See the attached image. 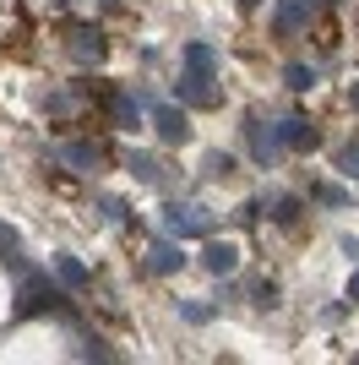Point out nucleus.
Instances as JSON below:
<instances>
[{"instance_id":"5701e85b","label":"nucleus","mask_w":359,"mask_h":365,"mask_svg":"<svg viewBox=\"0 0 359 365\" xmlns=\"http://www.w3.org/2000/svg\"><path fill=\"white\" fill-rule=\"evenodd\" d=\"M348 104H354V109H359V82H354V93H348Z\"/></svg>"},{"instance_id":"dca6fc26","label":"nucleus","mask_w":359,"mask_h":365,"mask_svg":"<svg viewBox=\"0 0 359 365\" xmlns=\"http://www.w3.org/2000/svg\"><path fill=\"white\" fill-rule=\"evenodd\" d=\"M267 207H272V218H283V224L299 213V202H294V197H283V191H272V197H267Z\"/></svg>"},{"instance_id":"aec40b11","label":"nucleus","mask_w":359,"mask_h":365,"mask_svg":"<svg viewBox=\"0 0 359 365\" xmlns=\"http://www.w3.org/2000/svg\"><path fill=\"white\" fill-rule=\"evenodd\" d=\"M229 169H234V164H229V153H212V158H207V175H229Z\"/></svg>"},{"instance_id":"a211bd4d","label":"nucleus","mask_w":359,"mask_h":365,"mask_svg":"<svg viewBox=\"0 0 359 365\" xmlns=\"http://www.w3.org/2000/svg\"><path fill=\"white\" fill-rule=\"evenodd\" d=\"M311 197H316V202H327V207H343L348 191H338V185H311Z\"/></svg>"},{"instance_id":"9d476101","label":"nucleus","mask_w":359,"mask_h":365,"mask_svg":"<svg viewBox=\"0 0 359 365\" xmlns=\"http://www.w3.org/2000/svg\"><path fill=\"white\" fill-rule=\"evenodd\" d=\"M60 158H66V164H82V169H98L104 164V148H98V142H71V148H60Z\"/></svg>"},{"instance_id":"412c9836","label":"nucleus","mask_w":359,"mask_h":365,"mask_svg":"<svg viewBox=\"0 0 359 365\" xmlns=\"http://www.w3.org/2000/svg\"><path fill=\"white\" fill-rule=\"evenodd\" d=\"M0 251H16V235H11V229H0Z\"/></svg>"},{"instance_id":"f03ea898","label":"nucleus","mask_w":359,"mask_h":365,"mask_svg":"<svg viewBox=\"0 0 359 365\" xmlns=\"http://www.w3.org/2000/svg\"><path fill=\"white\" fill-rule=\"evenodd\" d=\"M311 11H316V0H278V6H272L278 38H299V33L311 28Z\"/></svg>"},{"instance_id":"2eb2a0df","label":"nucleus","mask_w":359,"mask_h":365,"mask_svg":"<svg viewBox=\"0 0 359 365\" xmlns=\"http://www.w3.org/2000/svg\"><path fill=\"white\" fill-rule=\"evenodd\" d=\"M185 66H191V71H212L218 61H212V49H207V44H185Z\"/></svg>"},{"instance_id":"423d86ee","label":"nucleus","mask_w":359,"mask_h":365,"mask_svg":"<svg viewBox=\"0 0 359 365\" xmlns=\"http://www.w3.org/2000/svg\"><path fill=\"white\" fill-rule=\"evenodd\" d=\"M180 98H185V104H196V109H212V104H218V88H212V71H191L185 82H180Z\"/></svg>"},{"instance_id":"f3484780","label":"nucleus","mask_w":359,"mask_h":365,"mask_svg":"<svg viewBox=\"0 0 359 365\" xmlns=\"http://www.w3.org/2000/svg\"><path fill=\"white\" fill-rule=\"evenodd\" d=\"M338 169H343L348 180H359V142H348V148L338 153Z\"/></svg>"},{"instance_id":"9b49d317","label":"nucleus","mask_w":359,"mask_h":365,"mask_svg":"<svg viewBox=\"0 0 359 365\" xmlns=\"http://www.w3.org/2000/svg\"><path fill=\"white\" fill-rule=\"evenodd\" d=\"M180 262H185V257H180V245L158 240V245H152V251H147V273H175Z\"/></svg>"},{"instance_id":"4468645a","label":"nucleus","mask_w":359,"mask_h":365,"mask_svg":"<svg viewBox=\"0 0 359 365\" xmlns=\"http://www.w3.org/2000/svg\"><path fill=\"white\" fill-rule=\"evenodd\" d=\"M283 82H288V88H294V93H305V88H311V82H316V71H311V66H305V61H288V66H283Z\"/></svg>"},{"instance_id":"39448f33","label":"nucleus","mask_w":359,"mask_h":365,"mask_svg":"<svg viewBox=\"0 0 359 365\" xmlns=\"http://www.w3.org/2000/svg\"><path fill=\"white\" fill-rule=\"evenodd\" d=\"M152 125H158L164 142H191V125H185V115H180L175 104H158V98H152Z\"/></svg>"},{"instance_id":"6ab92c4d","label":"nucleus","mask_w":359,"mask_h":365,"mask_svg":"<svg viewBox=\"0 0 359 365\" xmlns=\"http://www.w3.org/2000/svg\"><path fill=\"white\" fill-rule=\"evenodd\" d=\"M180 317L191 322V327H202V322H207L212 311H207V305H196V300H180Z\"/></svg>"},{"instance_id":"ddd939ff","label":"nucleus","mask_w":359,"mask_h":365,"mask_svg":"<svg viewBox=\"0 0 359 365\" xmlns=\"http://www.w3.org/2000/svg\"><path fill=\"white\" fill-rule=\"evenodd\" d=\"M55 273L66 278L71 289H82V284H88V267H82V262H76V257H55Z\"/></svg>"},{"instance_id":"f257e3e1","label":"nucleus","mask_w":359,"mask_h":365,"mask_svg":"<svg viewBox=\"0 0 359 365\" xmlns=\"http://www.w3.org/2000/svg\"><path fill=\"white\" fill-rule=\"evenodd\" d=\"M66 294L49 284L44 273H22V289H16V317H38V311H55Z\"/></svg>"},{"instance_id":"20e7f679","label":"nucleus","mask_w":359,"mask_h":365,"mask_svg":"<svg viewBox=\"0 0 359 365\" xmlns=\"http://www.w3.org/2000/svg\"><path fill=\"white\" fill-rule=\"evenodd\" d=\"M272 137H278V148L311 153V148H316V125L305 120V115H288V120H278V125H272Z\"/></svg>"},{"instance_id":"f8f14e48","label":"nucleus","mask_w":359,"mask_h":365,"mask_svg":"<svg viewBox=\"0 0 359 365\" xmlns=\"http://www.w3.org/2000/svg\"><path fill=\"white\" fill-rule=\"evenodd\" d=\"M125 169H131L136 180H158V158H147V153H125Z\"/></svg>"},{"instance_id":"0eeeda50","label":"nucleus","mask_w":359,"mask_h":365,"mask_svg":"<svg viewBox=\"0 0 359 365\" xmlns=\"http://www.w3.org/2000/svg\"><path fill=\"white\" fill-rule=\"evenodd\" d=\"M104 33H98V28H71V55H76V61H82V66H98V61H104Z\"/></svg>"},{"instance_id":"4be33fe9","label":"nucleus","mask_w":359,"mask_h":365,"mask_svg":"<svg viewBox=\"0 0 359 365\" xmlns=\"http://www.w3.org/2000/svg\"><path fill=\"white\" fill-rule=\"evenodd\" d=\"M348 300H354V305H359V273H354V278H348Z\"/></svg>"},{"instance_id":"7ed1b4c3","label":"nucleus","mask_w":359,"mask_h":365,"mask_svg":"<svg viewBox=\"0 0 359 365\" xmlns=\"http://www.w3.org/2000/svg\"><path fill=\"white\" fill-rule=\"evenodd\" d=\"M164 224H169V235H180V240H185V235H207L212 218L202 213V207H191V202H175V207L164 213Z\"/></svg>"},{"instance_id":"1a4fd4ad","label":"nucleus","mask_w":359,"mask_h":365,"mask_svg":"<svg viewBox=\"0 0 359 365\" xmlns=\"http://www.w3.org/2000/svg\"><path fill=\"white\" fill-rule=\"evenodd\" d=\"M202 262H207V273L224 278V273H234V267H239V251H234V245H218V240H212L207 251H202Z\"/></svg>"},{"instance_id":"b1692460","label":"nucleus","mask_w":359,"mask_h":365,"mask_svg":"<svg viewBox=\"0 0 359 365\" xmlns=\"http://www.w3.org/2000/svg\"><path fill=\"white\" fill-rule=\"evenodd\" d=\"M239 6H245V11H256V6H261V0H239Z\"/></svg>"},{"instance_id":"393cba45","label":"nucleus","mask_w":359,"mask_h":365,"mask_svg":"<svg viewBox=\"0 0 359 365\" xmlns=\"http://www.w3.org/2000/svg\"><path fill=\"white\" fill-rule=\"evenodd\" d=\"M55 6H71V0H55Z\"/></svg>"},{"instance_id":"6e6552de","label":"nucleus","mask_w":359,"mask_h":365,"mask_svg":"<svg viewBox=\"0 0 359 365\" xmlns=\"http://www.w3.org/2000/svg\"><path fill=\"white\" fill-rule=\"evenodd\" d=\"M245 137H251L256 164H272V158H278V137H272V131H261V120H245Z\"/></svg>"}]
</instances>
